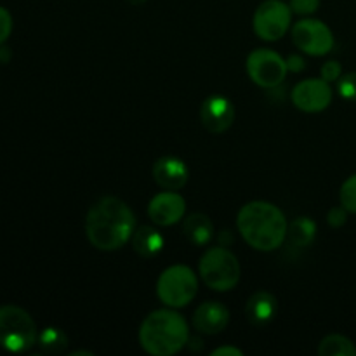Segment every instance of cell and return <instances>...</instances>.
I'll list each match as a JSON object with an SVG mask.
<instances>
[{
  "label": "cell",
  "instance_id": "cell-8",
  "mask_svg": "<svg viewBox=\"0 0 356 356\" xmlns=\"http://www.w3.org/2000/svg\"><path fill=\"white\" fill-rule=\"evenodd\" d=\"M291 6L280 0H264L254 14V31L263 40H280L291 28Z\"/></svg>",
  "mask_w": 356,
  "mask_h": 356
},
{
  "label": "cell",
  "instance_id": "cell-26",
  "mask_svg": "<svg viewBox=\"0 0 356 356\" xmlns=\"http://www.w3.org/2000/svg\"><path fill=\"white\" fill-rule=\"evenodd\" d=\"M341 65L337 61H327L325 65L322 66V79L325 82H334V80L341 79Z\"/></svg>",
  "mask_w": 356,
  "mask_h": 356
},
{
  "label": "cell",
  "instance_id": "cell-12",
  "mask_svg": "<svg viewBox=\"0 0 356 356\" xmlns=\"http://www.w3.org/2000/svg\"><path fill=\"white\" fill-rule=\"evenodd\" d=\"M186 204L184 198L176 191L165 190L163 193L155 195L148 205V216L155 225L172 226L184 218Z\"/></svg>",
  "mask_w": 356,
  "mask_h": 356
},
{
  "label": "cell",
  "instance_id": "cell-28",
  "mask_svg": "<svg viewBox=\"0 0 356 356\" xmlns=\"http://www.w3.org/2000/svg\"><path fill=\"white\" fill-rule=\"evenodd\" d=\"M212 356H243V353L235 346H221L212 351Z\"/></svg>",
  "mask_w": 356,
  "mask_h": 356
},
{
  "label": "cell",
  "instance_id": "cell-11",
  "mask_svg": "<svg viewBox=\"0 0 356 356\" xmlns=\"http://www.w3.org/2000/svg\"><path fill=\"white\" fill-rule=\"evenodd\" d=\"M200 118L204 127L212 134H222L235 122V106L225 96H211L202 103Z\"/></svg>",
  "mask_w": 356,
  "mask_h": 356
},
{
  "label": "cell",
  "instance_id": "cell-3",
  "mask_svg": "<svg viewBox=\"0 0 356 356\" xmlns=\"http://www.w3.org/2000/svg\"><path fill=\"white\" fill-rule=\"evenodd\" d=\"M190 341L188 323L172 309H156L149 313L139 329V343L153 356H172L179 353Z\"/></svg>",
  "mask_w": 356,
  "mask_h": 356
},
{
  "label": "cell",
  "instance_id": "cell-14",
  "mask_svg": "<svg viewBox=\"0 0 356 356\" xmlns=\"http://www.w3.org/2000/svg\"><path fill=\"white\" fill-rule=\"evenodd\" d=\"M229 323V312L218 301L202 302L193 313V327L200 334L216 336L221 334Z\"/></svg>",
  "mask_w": 356,
  "mask_h": 356
},
{
  "label": "cell",
  "instance_id": "cell-15",
  "mask_svg": "<svg viewBox=\"0 0 356 356\" xmlns=\"http://www.w3.org/2000/svg\"><path fill=\"white\" fill-rule=\"evenodd\" d=\"M278 312V302L277 298L270 292L259 291L256 294H252L249 298L245 305V315L247 320L252 323L254 327H266L268 323L273 322V318L277 316Z\"/></svg>",
  "mask_w": 356,
  "mask_h": 356
},
{
  "label": "cell",
  "instance_id": "cell-29",
  "mask_svg": "<svg viewBox=\"0 0 356 356\" xmlns=\"http://www.w3.org/2000/svg\"><path fill=\"white\" fill-rule=\"evenodd\" d=\"M10 59V49L9 47H3V44L0 45V63L2 65H6V63H9Z\"/></svg>",
  "mask_w": 356,
  "mask_h": 356
},
{
  "label": "cell",
  "instance_id": "cell-19",
  "mask_svg": "<svg viewBox=\"0 0 356 356\" xmlns=\"http://www.w3.org/2000/svg\"><path fill=\"white\" fill-rule=\"evenodd\" d=\"M320 356H356V346L351 339L332 334L322 339L318 346Z\"/></svg>",
  "mask_w": 356,
  "mask_h": 356
},
{
  "label": "cell",
  "instance_id": "cell-20",
  "mask_svg": "<svg viewBox=\"0 0 356 356\" xmlns=\"http://www.w3.org/2000/svg\"><path fill=\"white\" fill-rule=\"evenodd\" d=\"M37 343L45 353H61L68 346V336L58 327H47L38 334Z\"/></svg>",
  "mask_w": 356,
  "mask_h": 356
},
{
  "label": "cell",
  "instance_id": "cell-7",
  "mask_svg": "<svg viewBox=\"0 0 356 356\" xmlns=\"http://www.w3.org/2000/svg\"><path fill=\"white\" fill-rule=\"evenodd\" d=\"M287 72V61L271 49H256L247 58V73L254 83L264 89L280 86Z\"/></svg>",
  "mask_w": 356,
  "mask_h": 356
},
{
  "label": "cell",
  "instance_id": "cell-22",
  "mask_svg": "<svg viewBox=\"0 0 356 356\" xmlns=\"http://www.w3.org/2000/svg\"><path fill=\"white\" fill-rule=\"evenodd\" d=\"M337 90L344 99L356 101V72L341 76L339 82H337Z\"/></svg>",
  "mask_w": 356,
  "mask_h": 356
},
{
  "label": "cell",
  "instance_id": "cell-23",
  "mask_svg": "<svg viewBox=\"0 0 356 356\" xmlns=\"http://www.w3.org/2000/svg\"><path fill=\"white\" fill-rule=\"evenodd\" d=\"M320 7V0H291V10L299 16L315 14Z\"/></svg>",
  "mask_w": 356,
  "mask_h": 356
},
{
  "label": "cell",
  "instance_id": "cell-17",
  "mask_svg": "<svg viewBox=\"0 0 356 356\" xmlns=\"http://www.w3.org/2000/svg\"><path fill=\"white\" fill-rule=\"evenodd\" d=\"M183 233L193 245L204 247L214 236V226L205 214H190L183 222Z\"/></svg>",
  "mask_w": 356,
  "mask_h": 356
},
{
  "label": "cell",
  "instance_id": "cell-9",
  "mask_svg": "<svg viewBox=\"0 0 356 356\" xmlns=\"http://www.w3.org/2000/svg\"><path fill=\"white\" fill-rule=\"evenodd\" d=\"M292 42L309 56H325L334 47L332 30L320 19H301L292 26Z\"/></svg>",
  "mask_w": 356,
  "mask_h": 356
},
{
  "label": "cell",
  "instance_id": "cell-31",
  "mask_svg": "<svg viewBox=\"0 0 356 356\" xmlns=\"http://www.w3.org/2000/svg\"><path fill=\"white\" fill-rule=\"evenodd\" d=\"M79 355H90V356H92L90 351H75V353H73V356H79Z\"/></svg>",
  "mask_w": 356,
  "mask_h": 356
},
{
  "label": "cell",
  "instance_id": "cell-18",
  "mask_svg": "<svg viewBox=\"0 0 356 356\" xmlns=\"http://www.w3.org/2000/svg\"><path fill=\"white\" fill-rule=\"evenodd\" d=\"M292 245L308 247L316 236V222L312 218H296L287 232Z\"/></svg>",
  "mask_w": 356,
  "mask_h": 356
},
{
  "label": "cell",
  "instance_id": "cell-4",
  "mask_svg": "<svg viewBox=\"0 0 356 356\" xmlns=\"http://www.w3.org/2000/svg\"><path fill=\"white\" fill-rule=\"evenodd\" d=\"M38 332L30 313L19 306H0V346L10 353H23L33 348Z\"/></svg>",
  "mask_w": 356,
  "mask_h": 356
},
{
  "label": "cell",
  "instance_id": "cell-13",
  "mask_svg": "<svg viewBox=\"0 0 356 356\" xmlns=\"http://www.w3.org/2000/svg\"><path fill=\"white\" fill-rule=\"evenodd\" d=\"M153 179L160 188L169 191H177L188 183V167L177 156H162L153 163Z\"/></svg>",
  "mask_w": 356,
  "mask_h": 356
},
{
  "label": "cell",
  "instance_id": "cell-10",
  "mask_svg": "<svg viewBox=\"0 0 356 356\" xmlns=\"http://www.w3.org/2000/svg\"><path fill=\"white\" fill-rule=\"evenodd\" d=\"M292 103L298 110L306 113L323 111L332 101V89L323 79H308L299 82L292 89Z\"/></svg>",
  "mask_w": 356,
  "mask_h": 356
},
{
  "label": "cell",
  "instance_id": "cell-24",
  "mask_svg": "<svg viewBox=\"0 0 356 356\" xmlns=\"http://www.w3.org/2000/svg\"><path fill=\"white\" fill-rule=\"evenodd\" d=\"M13 31V16L6 7H0V45L6 44Z\"/></svg>",
  "mask_w": 356,
  "mask_h": 356
},
{
  "label": "cell",
  "instance_id": "cell-27",
  "mask_svg": "<svg viewBox=\"0 0 356 356\" xmlns=\"http://www.w3.org/2000/svg\"><path fill=\"white\" fill-rule=\"evenodd\" d=\"M285 61H287V68L291 70V72H294V73L302 72V70L306 68V61L299 54L289 56V58L285 59Z\"/></svg>",
  "mask_w": 356,
  "mask_h": 356
},
{
  "label": "cell",
  "instance_id": "cell-16",
  "mask_svg": "<svg viewBox=\"0 0 356 356\" xmlns=\"http://www.w3.org/2000/svg\"><path fill=\"white\" fill-rule=\"evenodd\" d=\"M131 242L136 254H139L145 259H149V257H155L163 249L165 240H163V235L156 228H152V226H139L132 233Z\"/></svg>",
  "mask_w": 356,
  "mask_h": 356
},
{
  "label": "cell",
  "instance_id": "cell-2",
  "mask_svg": "<svg viewBox=\"0 0 356 356\" xmlns=\"http://www.w3.org/2000/svg\"><path fill=\"white\" fill-rule=\"evenodd\" d=\"M236 228L242 238L261 252H271L282 247L289 232L284 212L277 205L261 200L249 202L240 209Z\"/></svg>",
  "mask_w": 356,
  "mask_h": 356
},
{
  "label": "cell",
  "instance_id": "cell-21",
  "mask_svg": "<svg viewBox=\"0 0 356 356\" xmlns=\"http://www.w3.org/2000/svg\"><path fill=\"white\" fill-rule=\"evenodd\" d=\"M339 198H341V205H343L348 212H353V214H356V174L344 181L343 186H341Z\"/></svg>",
  "mask_w": 356,
  "mask_h": 356
},
{
  "label": "cell",
  "instance_id": "cell-25",
  "mask_svg": "<svg viewBox=\"0 0 356 356\" xmlns=\"http://www.w3.org/2000/svg\"><path fill=\"white\" fill-rule=\"evenodd\" d=\"M348 221V211L341 205V207H332L327 214V222H329L332 228H341V226L346 225Z\"/></svg>",
  "mask_w": 356,
  "mask_h": 356
},
{
  "label": "cell",
  "instance_id": "cell-30",
  "mask_svg": "<svg viewBox=\"0 0 356 356\" xmlns=\"http://www.w3.org/2000/svg\"><path fill=\"white\" fill-rule=\"evenodd\" d=\"M129 3H132V6H141V3L148 2V0H127Z\"/></svg>",
  "mask_w": 356,
  "mask_h": 356
},
{
  "label": "cell",
  "instance_id": "cell-6",
  "mask_svg": "<svg viewBox=\"0 0 356 356\" xmlns=\"http://www.w3.org/2000/svg\"><path fill=\"white\" fill-rule=\"evenodd\" d=\"M198 291V280L193 270L184 264H176L162 271L156 282V294L165 306L184 308L193 301Z\"/></svg>",
  "mask_w": 356,
  "mask_h": 356
},
{
  "label": "cell",
  "instance_id": "cell-5",
  "mask_svg": "<svg viewBox=\"0 0 356 356\" xmlns=\"http://www.w3.org/2000/svg\"><path fill=\"white\" fill-rule=\"evenodd\" d=\"M198 271L207 287L218 292L232 291L240 280L238 259L225 247H211L202 256Z\"/></svg>",
  "mask_w": 356,
  "mask_h": 356
},
{
  "label": "cell",
  "instance_id": "cell-1",
  "mask_svg": "<svg viewBox=\"0 0 356 356\" xmlns=\"http://www.w3.org/2000/svg\"><path fill=\"white\" fill-rule=\"evenodd\" d=\"M134 212L124 200L104 197L90 207L86 218V233L90 245L99 250H118L132 238Z\"/></svg>",
  "mask_w": 356,
  "mask_h": 356
}]
</instances>
